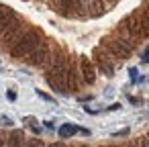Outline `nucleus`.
<instances>
[{
    "label": "nucleus",
    "mask_w": 149,
    "mask_h": 147,
    "mask_svg": "<svg viewBox=\"0 0 149 147\" xmlns=\"http://www.w3.org/2000/svg\"><path fill=\"white\" fill-rule=\"evenodd\" d=\"M41 41H43L41 33L31 29L25 37H21V39H19V41L8 49V53H10V57H13V59H17V61H19V59H27V57H29L37 47H39V43H41Z\"/></svg>",
    "instance_id": "f257e3e1"
},
{
    "label": "nucleus",
    "mask_w": 149,
    "mask_h": 147,
    "mask_svg": "<svg viewBox=\"0 0 149 147\" xmlns=\"http://www.w3.org/2000/svg\"><path fill=\"white\" fill-rule=\"evenodd\" d=\"M29 31H31V29L27 27V23L19 17L17 21H13V23L6 25L4 29H0V45L6 47V49H10V47H13L21 37H25Z\"/></svg>",
    "instance_id": "f03ea898"
},
{
    "label": "nucleus",
    "mask_w": 149,
    "mask_h": 147,
    "mask_svg": "<svg viewBox=\"0 0 149 147\" xmlns=\"http://www.w3.org/2000/svg\"><path fill=\"white\" fill-rule=\"evenodd\" d=\"M102 45H104V47H108V49H110V51L120 59V61H123V59H127V57L135 51V47H133V45H129L127 41H123V39H120V37H116L114 33H112V35H108V37H104V39H102Z\"/></svg>",
    "instance_id": "7ed1b4c3"
},
{
    "label": "nucleus",
    "mask_w": 149,
    "mask_h": 147,
    "mask_svg": "<svg viewBox=\"0 0 149 147\" xmlns=\"http://www.w3.org/2000/svg\"><path fill=\"white\" fill-rule=\"evenodd\" d=\"M51 55H53L51 45L43 39V41L39 43V47H37V49H35V51L25 59V61H27L31 68H43V70H45V68H47V63H49V59H51Z\"/></svg>",
    "instance_id": "20e7f679"
},
{
    "label": "nucleus",
    "mask_w": 149,
    "mask_h": 147,
    "mask_svg": "<svg viewBox=\"0 0 149 147\" xmlns=\"http://www.w3.org/2000/svg\"><path fill=\"white\" fill-rule=\"evenodd\" d=\"M72 59L65 51H53L47 68H45V76H53V74H61V72H68Z\"/></svg>",
    "instance_id": "39448f33"
},
{
    "label": "nucleus",
    "mask_w": 149,
    "mask_h": 147,
    "mask_svg": "<svg viewBox=\"0 0 149 147\" xmlns=\"http://www.w3.org/2000/svg\"><path fill=\"white\" fill-rule=\"evenodd\" d=\"M68 92H78L82 86H84V78H82V72H80V63L72 61L70 68H68Z\"/></svg>",
    "instance_id": "423d86ee"
},
{
    "label": "nucleus",
    "mask_w": 149,
    "mask_h": 147,
    "mask_svg": "<svg viewBox=\"0 0 149 147\" xmlns=\"http://www.w3.org/2000/svg\"><path fill=\"white\" fill-rule=\"evenodd\" d=\"M131 19L135 21L139 39H147V37H149V17H147L141 8H137L135 13H131Z\"/></svg>",
    "instance_id": "0eeeda50"
},
{
    "label": "nucleus",
    "mask_w": 149,
    "mask_h": 147,
    "mask_svg": "<svg viewBox=\"0 0 149 147\" xmlns=\"http://www.w3.org/2000/svg\"><path fill=\"white\" fill-rule=\"evenodd\" d=\"M80 72H82V78H84V84H94L96 82V65L90 57L82 55L80 57Z\"/></svg>",
    "instance_id": "6e6552de"
},
{
    "label": "nucleus",
    "mask_w": 149,
    "mask_h": 147,
    "mask_svg": "<svg viewBox=\"0 0 149 147\" xmlns=\"http://www.w3.org/2000/svg\"><path fill=\"white\" fill-rule=\"evenodd\" d=\"M68 72H61V74H53V76H45V82L49 84V88L57 94H68V78H65Z\"/></svg>",
    "instance_id": "1a4fd4ad"
},
{
    "label": "nucleus",
    "mask_w": 149,
    "mask_h": 147,
    "mask_svg": "<svg viewBox=\"0 0 149 147\" xmlns=\"http://www.w3.org/2000/svg\"><path fill=\"white\" fill-rule=\"evenodd\" d=\"M94 55H96V57H100L102 61H108V63L116 65V68H118V63H120V59H118V57H116V55H114V53L108 49V47H104L102 43H100V45L94 49Z\"/></svg>",
    "instance_id": "9d476101"
},
{
    "label": "nucleus",
    "mask_w": 149,
    "mask_h": 147,
    "mask_svg": "<svg viewBox=\"0 0 149 147\" xmlns=\"http://www.w3.org/2000/svg\"><path fill=\"white\" fill-rule=\"evenodd\" d=\"M86 2H88V17H92V19L102 17L108 10V6L104 4V0H86Z\"/></svg>",
    "instance_id": "9b49d317"
},
{
    "label": "nucleus",
    "mask_w": 149,
    "mask_h": 147,
    "mask_svg": "<svg viewBox=\"0 0 149 147\" xmlns=\"http://www.w3.org/2000/svg\"><path fill=\"white\" fill-rule=\"evenodd\" d=\"M25 133L23 131H19V129H15V131H10L8 133V139H6V147H25Z\"/></svg>",
    "instance_id": "f8f14e48"
},
{
    "label": "nucleus",
    "mask_w": 149,
    "mask_h": 147,
    "mask_svg": "<svg viewBox=\"0 0 149 147\" xmlns=\"http://www.w3.org/2000/svg\"><path fill=\"white\" fill-rule=\"evenodd\" d=\"M92 61H94V65H96V70L102 74V76H112L114 74V68L116 65H112V63H108V61H102L100 57H96V55H92Z\"/></svg>",
    "instance_id": "ddd939ff"
},
{
    "label": "nucleus",
    "mask_w": 149,
    "mask_h": 147,
    "mask_svg": "<svg viewBox=\"0 0 149 147\" xmlns=\"http://www.w3.org/2000/svg\"><path fill=\"white\" fill-rule=\"evenodd\" d=\"M76 133H80V127H78V125L65 123L63 127H59V137H61V139H72Z\"/></svg>",
    "instance_id": "4468645a"
},
{
    "label": "nucleus",
    "mask_w": 149,
    "mask_h": 147,
    "mask_svg": "<svg viewBox=\"0 0 149 147\" xmlns=\"http://www.w3.org/2000/svg\"><path fill=\"white\" fill-rule=\"evenodd\" d=\"M25 147H47V145L43 143V139H27Z\"/></svg>",
    "instance_id": "2eb2a0df"
},
{
    "label": "nucleus",
    "mask_w": 149,
    "mask_h": 147,
    "mask_svg": "<svg viewBox=\"0 0 149 147\" xmlns=\"http://www.w3.org/2000/svg\"><path fill=\"white\" fill-rule=\"evenodd\" d=\"M129 78H131V82L135 84V82H139V72H137V68H131L129 70Z\"/></svg>",
    "instance_id": "dca6fc26"
},
{
    "label": "nucleus",
    "mask_w": 149,
    "mask_h": 147,
    "mask_svg": "<svg viewBox=\"0 0 149 147\" xmlns=\"http://www.w3.org/2000/svg\"><path fill=\"white\" fill-rule=\"evenodd\" d=\"M135 147H147V141H145V135H141V137H137L135 141Z\"/></svg>",
    "instance_id": "f3484780"
},
{
    "label": "nucleus",
    "mask_w": 149,
    "mask_h": 147,
    "mask_svg": "<svg viewBox=\"0 0 149 147\" xmlns=\"http://www.w3.org/2000/svg\"><path fill=\"white\" fill-rule=\"evenodd\" d=\"M6 139H8V133H4L0 129V147H6Z\"/></svg>",
    "instance_id": "a211bd4d"
},
{
    "label": "nucleus",
    "mask_w": 149,
    "mask_h": 147,
    "mask_svg": "<svg viewBox=\"0 0 149 147\" xmlns=\"http://www.w3.org/2000/svg\"><path fill=\"white\" fill-rule=\"evenodd\" d=\"M47 147H72V145H68L65 141H53V143H49Z\"/></svg>",
    "instance_id": "6ab92c4d"
},
{
    "label": "nucleus",
    "mask_w": 149,
    "mask_h": 147,
    "mask_svg": "<svg viewBox=\"0 0 149 147\" xmlns=\"http://www.w3.org/2000/svg\"><path fill=\"white\" fill-rule=\"evenodd\" d=\"M139 8H141V10H143V13H145V15L149 17V0H145V2H143V4H141Z\"/></svg>",
    "instance_id": "aec40b11"
},
{
    "label": "nucleus",
    "mask_w": 149,
    "mask_h": 147,
    "mask_svg": "<svg viewBox=\"0 0 149 147\" xmlns=\"http://www.w3.org/2000/svg\"><path fill=\"white\" fill-rule=\"evenodd\" d=\"M129 102H131V104H141V98H139V96H133V94H129Z\"/></svg>",
    "instance_id": "412c9836"
},
{
    "label": "nucleus",
    "mask_w": 149,
    "mask_h": 147,
    "mask_svg": "<svg viewBox=\"0 0 149 147\" xmlns=\"http://www.w3.org/2000/svg\"><path fill=\"white\" fill-rule=\"evenodd\" d=\"M43 127H45V129H51V131L55 129V125H53V121H43Z\"/></svg>",
    "instance_id": "4be33fe9"
},
{
    "label": "nucleus",
    "mask_w": 149,
    "mask_h": 147,
    "mask_svg": "<svg viewBox=\"0 0 149 147\" xmlns=\"http://www.w3.org/2000/svg\"><path fill=\"white\" fill-rule=\"evenodd\" d=\"M0 123H2V125H6V127H10V125H13V121H10L8 116H2V118H0Z\"/></svg>",
    "instance_id": "5701e85b"
},
{
    "label": "nucleus",
    "mask_w": 149,
    "mask_h": 147,
    "mask_svg": "<svg viewBox=\"0 0 149 147\" xmlns=\"http://www.w3.org/2000/svg\"><path fill=\"white\" fill-rule=\"evenodd\" d=\"M6 98H8V100H15V98H17V92H15V90H8V92H6Z\"/></svg>",
    "instance_id": "b1692460"
},
{
    "label": "nucleus",
    "mask_w": 149,
    "mask_h": 147,
    "mask_svg": "<svg viewBox=\"0 0 149 147\" xmlns=\"http://www.w3.org/2000/svg\"><path fill=\"white\" fill-rule=\"evenodd\" d=\"M125 135H129V129H123V131L114 133V137H125Z\"/></svg>",
    "instance_id": "393cba45"
},
{
    "label": "nucleus",
    "mask_w": 149,
    "mask_h": 147,
    "mask_svg": "<svg viewBox=\"0 0 149 147\" xmlns=\"http://www.w3.org/2000/svg\"><path fill=\"white\" fill-rule=\"evenodd\" d=\"M37 94H39L41 98H45V100H49V102H53V98H51V96H47V94H43V92H37Z\"/></svg>",
    "instance_id": "a878e982"
},
{
    "label": "nucleus",
    "mask_w": 149,
    "mask_h": 147,
    "mask_svg": "<svg viewBox=\"0 0 149 147\" xmlns=\"http://www.w3.org/2000/svg\"><path fill=\"white\" fill-rule=\"evenodd\" d=\"M118 108H120V104H118V102H114V104H110V106H108V110H118Z\"/></svg>",
    "instance_id": "bb28decb"
},
{
    "label": "nucleus",
    "mask_w": 149,
    "mask_h": 147,
    "mask_svg": "<svg viewBox=\"0 0 149 147\" xmlns=\"http://www.w3.org/2000/svg\"><path fill=\"white\" fill-rule=\"evenodd\" d=\"M116 2H118V0H104V4H106V6H114Z\"/></svg>",
    "instance_id": "cd10ccee"
},
{
    "label": "nucleus",
    "mask_w": 149,
    "mask_h": 147,
    "mask_svg": "<svg viewBox=\"0 0 149 147\" xmlns=\"http://www.w3.org/2000/svg\"><path fill=\"white\" fill-rule=\"evenodd\" d=\"M6 8H8V6H4V4H0V19H2V15L6 13Z\"/></svg>",
    "instance_id": "c85d7f7f"
},
{
    "label": "nucleus",
    "mask_w": 149,
    "mask_h": 147,
    "mask_svg": "<svg viewBox=\"0 0 149 147\" xmlns=\"http://www.w3.org/2000/svg\"><path fill=\"white\" fill-rule=\"evenodd\" d=\"M118 147H135V143H133V141H127V143H123V145H118Z\"/></svg>",
    "instance_id": "c756f323"
},
{
    "label": "nucleus",
    "mask_w": 149,
    "mask_h": 147,
    "mask_svg": "<svg viewBox=\"0 0 149 147\" xmlns=\"http://www.w3.org/2000/svg\"><path fill=\"white\" fill-rule=\"evenodd\" d=\"M145 141H147V147H149V133L145 135Z\"/></svg>",
    "instance_id": "7c9ffc66"
},
{
    "label": "nucleus",
    "mask_w": 149,
    "mask_h": 147,
    "mask_svg": "<svg viewBox=\"0 0 149 147\" xmlns=\"http://www.w3.org/2000/svg\"><path fill=\"white\" fill-rule=\"evenodd\" d=\"M100 147H118V145H100Z\"/></svg>",
    "instance_id": "2f4dec72"
},
{
    "label": "nucleus",
    "mask_w": 149,
    "mask_h": 147,
    "mask_svg": "<svg viewBox=\"0 0 149 147\" xmlns=\"http://www.w3.org/2000/svg\"><path fill=\"white\" fill-rule=\"evenodd\" d=\"M78 147H88V145H78Z\"/></svg>",
    "instance_id": "473e14b6"
}]
</instances>
